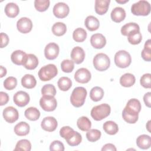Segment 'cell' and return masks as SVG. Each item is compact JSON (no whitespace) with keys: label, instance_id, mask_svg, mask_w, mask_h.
<instances>
[{"label":"cell","instance_id":"cell-52","mask_svg":"<svg viewBox=\"0 0 151 151\" xmlns=\"http://www.w3.org/2000/svg\"><path fill=\"white\" fill-rule=\"evenodd\" d=\"M6 69L2 65L1 66V78L3 77L6 74Z\"/></svg>","mask_w":151,"mask_h":151},{"label":"cell","instance_id":"cell-34","mask_svg":"<svg viewBox=\"0 0 151 151\" xmlns=\"http://www.w3.org/2000/svg\"><path fill=\"white\" fill-rule=\"evenodd\" d=\"M73 38L76 42H83L87 38V32L82 28H77L73 31Z\"/></svg>","mask_w":151,"mask_h":151},{"label":"cell","instance_id":"cell-51","mask_svg":"<svg viewBox=\"0 0 151 151\" xmlns=\"http://www.w3.org/2000/svg\"><path fill=\"white\" fill-rule=\"evenodd\" d=\"M116 148L115 146L111 143H107L103 146L101 148L102 151H107V150H111V151H116Z\"/></svg>","mask_w":151,"mask_h":151},{"label":"cell","instance_id":"cell-29","mask_svg":"<svg viewBox=\"0 0 151 151\" xmlns=\"http://www.w3.org/2000/svg\"><path fill=\"white\" fill-rule=\"evenodd\" d=\"M103 128L104 132L110 135L116 134L119 130L118 125L115 122L111 120L106 122L103 124Z\"/></svg>","mask_w":151,"mask_h":151},{"label":"cell","instance_id":"cell-24","mask_svg":"<svg viewBox=\"0 0 151 151\" xmlns=\"http://www.w3.org/2000/svg\"><path fill=\"white\" fill-rule=\"evenodd\" d=\"M137 146L142 149H147L151 145V138L149 135H140L136 139Z\"/></svg>","mask_w":151,"mask_h":151},{"label":"cell","instance_id":"cell-22","mask_svg":"<svg viewBox=\"0 0 151 151\" xmlns=\"http://www.w3.org/2000/svg\"><path fill=\"white\" fill-rule=\"evenodd\" d=\"M84 24L87 29L90 31H94L99 28L100 22L96 17L93 15H89L86 18Z\"/></svg>","mask_w":151,"mask_h":151},{"label":"cell","instance_id":"cell-18","mask_svg":"<svg viewBox=\"0 0 151 151\" xmlns=\"http://www.w3.org/2000/svg\"><path fill=\"white\" fill-rule=\"evenodd\" d=\"M38 64V58L32 54H27L24 61L23 65L27 70H34Z\"/></svg>","mask_w":151,"mask_h":151},{"label":"cell","instance_id":"cell-26","mask_svg":"<svg viewBox=\"0 0 151 151\" xmlns=\"http://www.w3.org/2000/svg\"><path fill=\"white\" fill-rule=\"evenodd\" d=\"M136 81L135 77L131 73H125L121 76L120 78V84L125 87H130L132 86Z\"/></svg>","mask_w":151,"mask_h":151},{"label":"cell","instance_id":"cell-39","mask_svg":"<svg viewBox=\"0 0 151 151\" xmlns=\"http://www.w3.org/2000/svg\"><path fill=\"white\" fill-rule=\"evenodd\" d=\"M101 132L97 129H90L86 133V137L87 140L91 142H94L98 140L101 137Z\"/></svg>","mask_w":151,"mask_h":151},{"label":"cell","instance_id":"cell-21","mask_svg":"<svg viewBox=\"0 0 151 151\" xmlns=\"http://www.w3.org/2000/svg\"><path fill=\"white\" fill-rule=\"evenodd\" d=\"M29 125L27 123L21 122L15 125L14 127V132L19 136H24L29 133Z\"/></svg>","mask_w":151,"mask_h":151},{"label":"cell","instance_id":"cell-45","mask_svg":"<svg viewBox=\"0 0 151 151\" xmlns=\"http://www.w3.org/2000/svg\"><path fill=\"white\" fill-rule=\"evenodd\" d=\"M75 131L70 126H63L60 130V136L67 140L70 138L74 133Z\"/></svg>","mask_w":151,"mask_h":151},{"label":"cell","instance_id":"cell-33","mask_svg":"<svg viewBox=\"0 0 151 151\" xmlns=\"http://www.w3.org/2000/svg\"><path fill=\"white\" fill-rule=\"evenodd\" d=\"M104 96L103 90L98 86L94 87L91 88L90 92V99L94 101H99L101 100Z\"/></svg>","mask_w":151,"mask_h":151},{"label":"cell","instance_id":"cell-17","mask_svg":"<svg viewBox=\"0 0 151 151\" xmlns=\"http://www.w3.org/2000/svg\"><path fill=\"white\" fill-rule=\"evenodd\" d=\"M71 58L76 64L81 63L85 58V52L80 47H74L71 52Z\"/></svg>","mask_w":151,"mask_h":151},{"label":"cell","instance_id":"cell-30","mask_svg":"<svg viewBox=\"0 0 151 151\" xmlns=\"http://www.w3.org/2000/svg\"><path fill=\"white\" fill-rule=\"evenodd\" d=\"M77 125L80 130L86 132L90 129L91 123L88 117L86 116H81L78 119L77 121Z\"/></svg>","mask_w":151,"mask_h":151},{"label":"cell","instance_id":"cell-23","mask_svg":"<svg viewBox=\"0 0 151 151\" xmlns=\"http://www.w3.org/2000/svg\"><path fill=\"white\" fill-rule=\"evenodd\" d=\"M26 55L27 54L24 51L22 50H16L12 53L11 59L12 62L15 64L21 65H23Z\"/></svg>","mask_w":151,"mask_h":151},{"label":"cell","instance_id":"cell-16","mask_svg":"<svg viewBox=\"0 0 151 151\" xmlns=\"http://www.w3.org/2000/svg\"><path fill=\"white\" fill-rule=\"evenodd\" d=\"M90 43L94 48L101 49L105 46L106 40L105 37L101 34H94L91 37Z\"/></svg>","mask_w":151,"mask_h":151},{"label":"cell","instance_id":"cell-10","mask_svg":"<svg viewBox=\"0 0 151 151\" xmlns=\"http://www.w3.org/2000/svg\"><path fill=\"white\" fill-rule=\"evenodd\" d=\"M2 113L5 121L9 123H14L19 117L18 110L12 106H8L4 109Z\"/></svg>","mask_w":151,"mask_h":151},{"label":"cell","instance_id":"cell-38","mask_svg":"<svg viewBox=\"0 0 151 151\" xmlns=\"http://www.w3.org/2000/svg\"><path fill=\"white\" fill-rule=\"evenodd\" d=\"M31 149V144L27 139H22L19 140L16 144L14 150H24L30 151Z\"/></svg>","mask_w":151,"mask_h":151},{"label":"cell","instance_id":"cell-28","mask_svg":"<svg viewBox=\"0 0 151 151\" xmlns=\"http://www.w3.org/2000/svg\"><path fill=\"white\" fill-rule=\"evenodd\" d=\"M24 115L28 120L31 121H35L39 119L40 116V112L36 107H30L25 110Z\"/></svg>","mask_w":151,"mask_h":151},{"label":"cell","instance_id":"cell-13","mask_svg":"<svg viewBox=\"0 0 151 151\" xmlns=\"http://www.w3.org/2000/svg\"><path fill=\"white\" fill-rule=\"evenodd\" d=\"M17 27L20 32L27 34L31 31L32 28V22L29 18L22 17L17 21Z\"/></svg>","mask_w":151,"mask_h":151},{"label":"cell","instance_id":"cell-50","mask_svg":"<svg viewBox=\"0 0 151 151\" xmlns=\"http://www.w3.org/2000/svg\"><path fill=\"white\" fill-rule=\"evenodd\" d=\"M150 99H151V93L147 92L143 96V100L146 106L148 107H150Z\"/></svg>","mask_w":151,"mask_h":151},{"label":"cell","instance_id":"cell-44","mask_svg":"<svg viewBox=\"0 0 151 151\" xmlns=\"http://www.w3.org/2000/svg\"><path fill=\"white\" fill-rule=\"evenodd\" d=\"M17 85V80L14 77H8L4 81V86L8 90H13Z\"/></svg>","mask_w":151,"mask_h":151},{"label":"cell","instance_id":"cell-46","mask_svg":"<svg viewBox=\"0 0 151 151\" xmlns=\"http://www.w3.org/2000/svg\"><path fill=\"white\" fill-rule=\"evenodd\" d=\"M151 74L150 73H146L143 74L140 80V84L146 88H150L151 87L150 84Z\"/></svg>","mask_w":151,"mask_h":151},{"label":"cell","instance_id":"cell-36","mask_svg":"<svg viewBox=\"0 0 151 151\" xmlns=\"http://www.w3.org/2000/svg\"><path fill=\"white\" fill-rule=\"evenodd\" d=\"M57 84L61 90L65 91L68 90L71 88L72 81L71 79L67 77H62L59 78Z\"/></svg>","mask_w":151,"mask_h":151},{"label":"cell","instance_id":"cell-7","mask_svg":"<svg viewBox=\"0 0 151 151\" xmlns=\"http://www.w3.org/2000/svg\"><path fill=\"white\" fill-rule=\"evenodd\" d=\"M132 58L130 54L125 50L117 51L114 55L115 64L120 68H126L130 65Z\"/></svg>","mask_w":151,"mask_h":151},{"label":"cell","instance_id":"cell-31","mask_svg":"<svg viewBox=\"0 0 151 151\" xmlns=\"http://www.w3.org/2000/svg\"><path fill=\"white\" fill-rule=\"evenodd\" d=\"M51 29L52 33L55 35L60 37L65 34L67 31V27L64 23L57 22L52 25Z\"/></svg>","mask_w":151,"mask_h":151},{"label":"cell","instance_id":"cell-37","mask_svg":"<svg viewBox=\"0 0 151 151\" xmlns=\"http://www.w3.org/2000/svg\"><path fill=\"white\" fill-rule=\"evenodd\" d=\"M128 41L133 45L139 44L142 40V35L140 31H134L127 35Z\"/></svg>","mask_w":151,"mask_h":151},{"label":"cell","instance_id":"cell-4","mask_svg":"<svg viewBox=\"0 0 151 151\" xmlns=\"http://www.w3.org/2000/svg\"><path fill=\"white\" fill-rule=\"evenodd\" d=\"M58 70L57 67L52 64H49L41 67L38 71V77L43 81L51 80L57 76Z\"/></svg>","mask_w":151,"mask_h":151},{"label":"cell","instance_id":"cell-12","mask_svg":"<svg viewBox=\"0 0 151 151\" xmlns=\"http://www.w3.org/2000/svg\"><path fill=\"white\" fill-rule=\"evenodd\" d=\"M13 100L17 106L22 107L28 104L30 97L27 93L23 91H19L14 95Z\"/></svg>","mask_w":151,"mask_h":151},{"label":"cell","instance_id":"cell-1","mask_svg":"<svg viewBox=\"0 0 151 151\" xmlns=\"http://www.w3.org/2000/svg\"><path fill=\"white\" fill-rule=\"evenodd\" d=\"M140 110L141 104L139 100L136 99H130L122 111L123 119L128 123H135L138 120Z\"/></svg>","mask_w":151,"mask_h":151},{"label":"cell","instance_id":"cell-53","mask_svg":"<svg viewBox=\"0 0 151 151\" xmlns=\"http://www.w3.org/2000/svg\"><path fill=\"white\" fill-rule=\"evenodd\" d=\"M129 0H126V1H121V0H116V2H118L119 4H124L127 2H128Z\"/></svg>","mask_w":151,"mask_h":151},{"label":"cell","instance_id":"cell-43","mask_svg":"<svg viewBox=\"0 0 151 151\" xmlns=\"http://www.w3.org/2000/svg\"><path fill=\"white\" fill-rule=\"evenodd\" d=\"M61 68L64 73H71L74 68V61L70 60H64L61 63Z\"/></svg>","mask_w":151,"mask_h":151},{"label":"cell","instance_id":"cell-19","mask_svg":"<svg viewBox=\"0 0 151 151\" xmlns=\"http://www.w3.org/2000/svg\"><path fill=\"white\" fill-rule=\"evenodd\" d=\"M110 0H96L95 1V11L99 15H104L106 14L109 6Z\"/></svg>","mask_w":151,"mask_h":151},{"label":"cell","instance_id":"cell-35","mask_svg":"<svg viewBox=\"0 0 151 151\" xmlns=\"http://www.w3.org/2000/svg\"><path fill=\"white\" fill-rule=\"evenodd\" d=\"M141 55L142 58L146 61L151 60V40L149 39L145 42L144 48L142 51Z\"/></svg>","mask_w":151,"mask_h":151},{"label":"cell","instance_id":"cell-14","mask_svg":"<svg viewBox=\"0 0 151 151\" xmlns=\"http://www.w3.org/2000/svg\"><path fill=\"white\" fill-rule=\"evenodd\" d=\"M91 77V73L89 70L85 68H79L74 74V79L80 83L84 84L88 83Z\"/></svg>","mask_w":151,"mask_h":151},{"label":"cell","instance_id":"cell-32","mask_svg":"<svg viewBox=\"0 0 151 151\" xmlns=\"http://www.w3.org/2000/svg\"><path fill=\"white\" fill-rule=\"evenodd\" d=\"M134 31H140L139 25L135 22H129L126 24L121 28V33L124 36H127L129 34Z\"/></svg>","mask_w":151,"mask_h":151},{"label":"cell","instance_id":"cell-5","mask_svg":"<svg viewBox=\"0 0 151 151\" xmlns=\"http://www.w3.org/2000/svg\"><path fill=\"white\" fill-rule=\"evenodd\" d=\"M131 12L134 15L146 16L150 12V5L147 1H139L132 5Z\"/></svg>","mask_w":151,"mask_h":151},{"label":"cell","instance_id":"cell-48","mask_svg":"<svg viewBox=\"0 0 151 151\" xmlns=\"http://www.w3.org/2000/svg\"><path fill=\"white\" fill-rule=\"evenodd\" d=\"M9 42V37L7 34L4 32L1 33V48L6 47Z\"/></svg>","mask_w":151,"mask_h":151},{"label":"cell","instance_id":"cell-25","mask_svg":"<svg viewBox=\"0 0 151 151\" xmlns=\"http://www.w3.org/2000/svg\"><path fill=\"white\" fill-rule=\"evenodd\" d=\"M5 14L9 18L16 17L19 12L18 6L14 2L8 3L5 7Z\"/></svg>","mask_w":151,"mask_h":151},{"label":"cell","instance_id":"cell-27","mask_svg":"<svg viewBox=\"0 0 151 151\" xmlns=\"http://www.w3.org/2000/svg\"><path fill=\"white\" fill-rule=\"evenodd\" d=\"M22 86L26 88H32L37 84V81L34 76L31 74H25L21 79Z\"/></svg>","mask_w":151,"mask_h":151},{"label":"cell","instance_id":"cell-40","mask_svg":"<svg viewBox=\"0 0 151 151\" xmlns=\"http://www.w3.org/2000/svg\"><path fill=\"white\" fill-rule=\"evenodd\" d=\"M67 143L71 146H76L78 145L82 140L81 135L77 132H74V133L68 139L65 140Z\"/></svg>","mask_w":151,"mask_h":151},{"label":"cell","instance_id":"cell-11","mask_svg":"<svg viewBox=\"0 0 151 151\" xmlns=\"http://www.w3.org/2000/svg\"><path fill=\"white\" fill-rule=\"evenodd\" d=\"M59 46L54 42L48 44L44 49V55L48 60H54L57 57L59 54Z\"/></svg>","mask_w":151,"mask_h":151},{"label":"cell","instance_id":"cell-6","mask_svg":"<svg viewBox=\"0 0 151 151\" xmlns=\"http://www.w3.org/2000/svg\"><path fill=\"white\" fill-rule=\"evenodd\" d=\"M93 61L94 68L100 71H103L107 70L110 64L109 57L104 53L97 54L94 57Z\"/></svg>","mask_w":151,"mask_h":151},{"label":"cell","instance_id":"cell-8","mask_svg":"<svg viewBox=\"0 0 151 151\" xmlns=\"http://www.w3.org/2000/svg\"><path fill=\"white\" fill-rule=\"evenodd\" d=\"M40 104L44 110L52 111L56 109L57 102L54 96H43L40 100Z\"/></svg>","mask_w":151,"mask_h":151},{"label":"cell","instance_id":"cell-47","mask_svg":"<svg viewBox=\"0 0 151 151\" xmlns=\"http://www.w3.org/2000/svg\"><path fill=\"white\" fill-rule=\"evenodd\" d=\"M50 150L51 151H64V146L61 142L59 140H54L51 143Z\"/></svg>","mask_w":151,"mask_h":151},{"label":"cell","instance_id":"cell-3","mask_svg":"<svg viewBox=\"0 0 151 151\" xmlns=\"http://www.w3.org/2000/svg\"><path fill=\"white\" fill-rule=\"evenodd\" d=\"M110 106L108 104L104 103L93 107L90 114L94 120L100 121L107 117L110 114Z\"/></svg>","mask_w":151,"mask_h":151},{"label":"cell","instance_id":"cell-20","mask_svg":"<svg viewBox=\"0 0 151 151\" xmlns=\"http://www.w3.org/2000/svg\"><path fill=\"white\" fill-rule=\"evenodd\" d=\"M111 19L115 22H120L123 21L126 17V12L122 7L114 8L110 14Z\"/></svg>","mask_w":151,"mask_h":151},{"label":"cell","instance_id":"cell-9","mask_svg":"<svg viewBox=\"0 0 151 151\" xmlns=\"http://www.w3.org/2000/svg\"><path fill=\"white\" fill-rule=\"evenodd\" d=\"M53 14L58 18H64L66 17L70 11L69 6L64 2H60L55 4L53 7Z\"/></svg>","mask_w":151,"mask_h":151},{"label":"cell","instance_id":"cell-41","mask_svg":"<svg viewBox=\"0 0 151 151\" xmlns=\"http://www.w3.org/2000/svg\"><path fill=\"white\" fill-rule=\"evenodd\" d=\"M50 3L49 0H35L34 1V6L37 11L44 12L48 8Z\"/></svg>","mask_w":151,"mask_h":151},{"label":"cell","instance_id":"cell-42","mask_svg":"<svg viewBox=\"0 0 151 151\" xmlns=\"http://www.w3.org/2000/svg\"><path fill=\"white\" fill-rule=\"evenodd\" d=\"M41 93L42 96H55L56 94L55 87L51 84H45L41 88Z\"/></svg>","mask_w":151,"mask_h":151},{"label":"cell","instance_id":"cell-49","mask_svg":"<svg viewBox=\"0 0 151 151\" xmlns=\"http://www.w3.org/2000/svg\"><path fill=\"white\" fill-rule=\"evenodd\" d=\"M0 99H1V100H0L1 106H4L9 101V96L8 94L3 91H1L0 93Z\"/></svg>","mask_w":151,"mask_h":151},{"label":"cell","instance_id":"cell-15","mask_svg":"<svg viewBox=\"0 0 151 151\" xmlns=\"http://www.w3.org/2000/svg\"><path fill=\"white\" fill-rule=\"evenodd\" d=\"M58 126L57 120L51 116L45 117L41 122V126L42 129L47 132L54 131Z\"/></svg>","mask_w":151,"mask_h":151},{"label":"cell","instance_id":"cell-2","mask_svg":"<svg viewBox=\"0 0 151 151\" xmlns=\"http://www.w3.org/2000/svg\"><path fill=\"white\" fill-rule=\"evenodd\" d=\"M87 94V90L84 87H76L72 91L70 96V101L72 105L76 107L82 106L85 102Z\"/></svg>","mask_w":151,"mask_h":151}]
</instances>
